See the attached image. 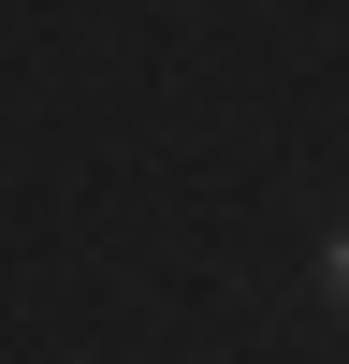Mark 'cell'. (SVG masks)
Here are the masks:
<instances>
[{
  "label": "cell",
  "instance_id": "1",
  "mask_svg": "<svg viewBox=\"0 0 349 364\" xmlns=\"http://www.w3.org/2000/svg\"><path fill=\"white\" fill-rule=\"evenodd\" d=\"M320 291H335V306H349V233H335V248H320Z\"/></svg>",
  "mask_w": 349,
  "mask_h": 364
}]
</instances>
